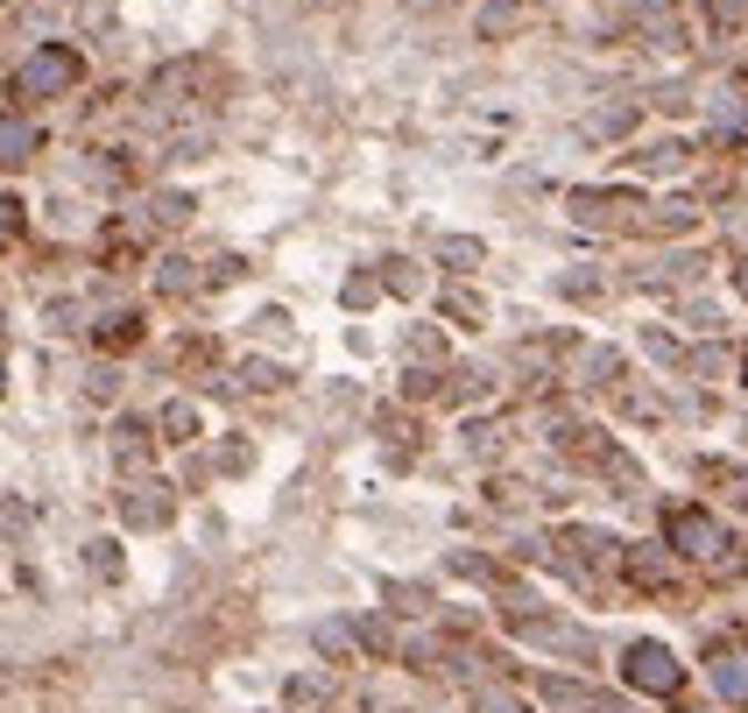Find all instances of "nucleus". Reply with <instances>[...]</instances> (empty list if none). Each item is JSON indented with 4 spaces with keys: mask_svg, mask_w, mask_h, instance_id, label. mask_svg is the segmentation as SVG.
I'll list each match as a JSON object with an SVG mask.
<instances>
[{
    "mask_svg": "<svg viewBox=\"0 0 748 713\" xmlns=\"http://www.w3.org/2000/svg\"><path fill=\"white\" fill-rule=\"evenodd\" d=\"M664 544H670V558H685V566L735 572V530H727L706 502H678V509H670L664 516Z\"/></svg>",
    "mask_w": 748,
    "mask_h": 713,
    "instance_id": "1",
    "label": "nucleus"
},
{
    "mask_svg": "<svg viewBox=\"0 0 748 713\" xmlns=\"http://www.w3.org/2000/svg\"><path fill=\"white\" fill-rule=\"evenodd\" d=\"M622 679H628V692H649V700H678L685 692V664L670 658V643H628L622 650Z\"/></svg>",
    "mask_w": 748,
    "mask_h": 713,
    "instance_id": "2",
    "label": "nucleus"
},
{
    "mask_svg": "<svg viewBox=\"0 0 748 713\" xmlns=\"http://www.w3.org/2000/svg\"><path fill=\"white\" fill-rule=\"evenodd\" d=\"M565 205L580 226H622V234H643V212H649V198H636V191H572Z\"/></svg>",
    "mask_w": 748,
    "mask_h": 713,
    "instance_id": "3",
    "label": "nucleus"
},
{
    "mask_svg": "<svg viewBox=\"0 0 748 713\" xmlns=\"http://www.w3.org/2000/svg\"><path fill=\"white\" fill-rule=\"evenodd\" d=\"M706 679L727 706H748V643L741 635H720L714 650H706Z\"/></svg>",
    "mask_w": 748,
    "mask_h": 713,
    "instance_id": "4",
    "label": "nucleus"
},
{
    "mask_svg": "<svg viewBox=\"0 0 748 713\" xmlns=\"http://www.w3.org/2000/svg\"><path fill=\"white\" fill-rule=\"evenodd\" d=\"M559 544L572 551V572H580V580H593V572H607V566H622V544H615L607 530L572 523V530H559Z\"/></svg>",
    "mask_w": 748,
    "mask_h": 713,
    "instance_id": "5",
    "label": "nucleus"
},
{
    "mask_svg": "<svg viewBox=\"0 0 748 713\" xmlns=\"http://www.w3.org/2000/svg\"><path fill=\"white\" fill-rule=\"evenodd\" d=\"M622 580L636 587V593H670V587H678V566H670V544H664V551H649V544L622 551Z\"/></svg>",
    "mask_w": 748,
    "mask_h": 713,
    "instance_id": "6",
    "label": "nucleus"
},
{
    "mask_svg": "<svg viewBox=\"0 0 748 713\" xmlns=\"http://www.w3.org/2000/svg\"><path fill=\"white\" fill-rule=\"evenodd\" d=\"M699 480H706V488H720L735 509H748V467H735V459H706Z\"/></svg>",
    "mask_w": 748,
    "mask_h": 713,
    "instance_id": "7",
    "label": "nucleus"
},
{
    "mask_svg": "<svg viewBox=\"0 0 748 713\" xmlns=\"http://www.w3.org/2000/svg\"><path fill=\"white\" fill-rule=\"evenodd\" d=\"M693 149L685 142H649V149H628V170H649V177H664V170H685Z\"/></svg>",
    "mask_w": 748,
    "mask_h": 713,
    "instance_id": "8",
    "label": "nucleus"
},
{
    "mask_svg": "<svg viewBox=\"0 0 748 713\" xmlns=\"http://www.w3.org/2000/svg\"><path fill=\"white\" fill-rule=\"evenodd\" d=\"M311 643H318V658H339V664H353V658H360V650H353L360 635H353L347 622H318V635H311Z\"/></svg>",
    "mask_w": 748,
    "mask_h": 713,
    "instance_id": "9",
    "label": "nucleus"
},
{
    "mask_svg": "<svg viewBox=\"0 0 748 713\" xmlns=\"http://www.w3.org/2000/svg\"><path fill=\"white\" fill-rule=\"evenodd\" d=\"M438 262H452V268H473V262H481V241H438Z\"/></svg>",
    "mask_w": 748,
    "mask_h": 713,
    "instance_id": "10",
    "label": "nucleus"
},
{
    "mask_svg": "<svg viewBox=\"0 0 748 713\" xmlns=\"http://www.w3.org/2000/svg\"><path fill=\"white\" fill-rule=\"evenodd\" d=\"M445 312H452V318H467V325H481V318H488V304L473 297V291H452V297H445Z\"/></svg>",
    "mask_w": 748,
    "mask_h": 713,
    "instance_id": "11",
    "label": "nucleus"
},
{
    "mask_svg": "<svg viewBox=\"0 0 748 713\" xmlns=\"http://www.w3.org/2000/svg\"><path fill=\"white\" fill-rule=\"evenodd\" d=\"M473 706H481V713H523V706L509 700V692H494V685H481V692H473Z\"/></svg>",
    "mask_w": 748,
    "mask_h": 713,
    "instance_id": "12",
    "label": "nucleus"
},
{
    "mask_svg": "<svg viewBox=\"0 0 748 713\" xmlns=\"http://www.w3.org/2000/svg\"><path fill=\"white\" fill-rule=\"evenodd\" d=\"M706 8H714V22H720V29H741V14H748V0H706Z\"/></svg>",
    "mask_w": 748,
    "mask_h": 713,
    "instance_id": "13",
    "label": "nucleus"
},
{
    "mask_svg": "<svg viewBox=\"0 0 748 713\" xmlns=\"http://www.w3.org/2000/svg\"><path fill=\"white\" fill-rule=\"evenodd\" d=\"M586 713H636L622 692H586Z\"/></svg>",
    "mask_w": 748,
    "mask_h": 713,
    "instance_id": "14",
    "label": "nucleus"
},
{
    "mask_svg": "<svg viewBox=\"0 0 748 713\" xmlns=\"http://www.w3.org/2000/svg\"><path fill=\"white\" fill-rule=\"evenodd\" d=\"M163 424H170L177 438H191V424H198V417H191V403H170V410H163Z\"/></svg>",
    "mask_w": 748,
    "mask_h": 713,
    "instance_id": "15",
    "label": "nucleus"
},
{
    "mask_svg": "<svg viewBox=\"0 0 748 713\" xmlns=\"http://www.w3.org/2000/svg\"><path fill=\"white\" fill-rule=\"evenodd\" d=\"M735 283H741V297H748V262H741V268H735Z\"/></svg>",
    "mask_w": 748,
    "mask_h": 713,
    "instance_id": "16",
    "label": "nucleus"
},
{
    "mask_svg": "<svg viewBox=\"0 0 748 713\" xmlns=\"http://www.w3.org/2000/svg\"><path fill=\"white\" fill-rule=\"evenodd\" d=\"M741 381H748V360H741Z\"/></svg>",
    "mask_w": 748,
    "mask_h": 713,
    "instance_id": "17",
    "label": "nucleus"
}]
</instances>
